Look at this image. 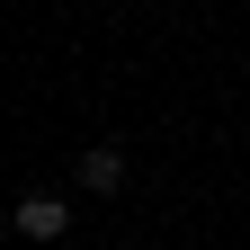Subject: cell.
Returning <instances> with one entry per match:
<instances>
[{"mask_svg": "<svg viewBox=\"0 0 250 250\" xmlns=\"http://www.w3.org/2000/svg\"><path fill=\"white\" fill-rule=\"evenodd\" d=\"M9 224H18V241H62V232H72V206H62L54 188H36V197H18Z\"/></svg>", "mask_w": 250, "mask_h": 250, "instance_id": "cell-1", "label": "cell"}, {"mask_svg": "<svg viewBox=\"0 0 250 250\" xmlns=\"http://www.w3.org/2000/svg\"><path fill=\"white\" fill-rule=\"evenodd\" d=\"M72 179L89 188V197H116V188H125V152H116V143H89L81 161H72Z\"/></svg>", "mask_w": 250, "mask_h": 250, "instance_id": "cell-2", "label": "cell"}]
</instances>
